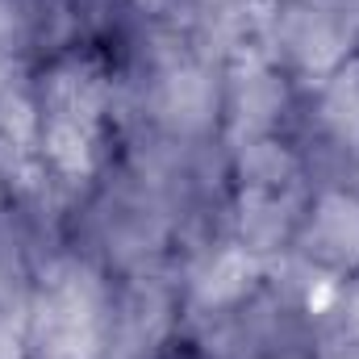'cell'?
<instances>
[{"label": "cell", "mask_w": 359, "mask_h": 359, "mask_svg": "<svg viewBox=\"0 0 359 359\" xmlns=\"http://www.w3.org/2000/svg\"><path fill=\"white\" fill-rule=\"evenodd\" d=\"M318 243L326 255L334 259H359V205H351L347 196H330L322 201V213H318Z\"/></svg>", "instance_id": "4"}, {"label": "cell", "mask_w": 359, "mask_h": 359, "mask_svg": "<svg viewBox=\"0 0 359 359\" xmlns=\"http://www.w3.org/2000/svg\"><path fill=\"white\" fill-rule=\"evenodd\" d=\"M100 84L88 67L72 63L55 72L46 88V155L63 176H88L96 155Z\"/></svg>", "instance_id": "1"}, {"label": "cell", "mask_w": 359, "mask_h": 359, "mask_svg": "<svg viewBox=\"0 0 359 359\" xmlns=\"http://www.w3.org/2000/svg\"><path fill=\"white\" fill-rule=\"evenodd\" d=\"M96 284L84 268L63 264L46 276L38 301V343L46 359H92L96 351Z\"/></svg>", "instance_id": "2"}, {"label": "cell", "mask_w": 359, "mask_h": 359, "mask_svg": "<svg viewBox=\"0 0 359 359\" xmlns=\"http://www.w3.org/2000/svg\"><path fill=\"white\" fill-rule=\"evenodd\" d=\"M355 322H359V297H355Z\"/></svg>", "instance_id": "7"}, {"label": "cell", "mask_w": 359, "mask_h": 359, "mask_svg": "<svg viewBox=\"0 0 359 359\" xmlns=\"http://www.w3.org/2000/svg\"><path fill=\"white\" fill-rule=\"evenodd\" d=\"M326 117L343 138H359V67L339 72V80L326 92Z\"/></svg>", "instance_id": "5"}, {"label": "cell", "mask_w": 359, "mask_h": 359, "mask_svg": "<svg viewBox=\"0 0 359 359\" xmlns=\"http://www.w3.org/2000/svg\"><path fill=\"white\" fill-rule=\"evenodd\" d=\"M251 276H255V259H251V255H243V251H230V255H222V259H217V268L209 271L205 292H209L213 301L238 297V292L251 284Z\"/></svg>", "instance_id": "6"}, {"label": "cell", "mask_w": 359, "mask_h": 359, "mask_svg": "<svg viewBox=\"0 0 359 359\" xmlns=\"http://www.w3.org/2000/svg\"><path fill=\"white\" fill-rule=\"evenodd\" d=\"M226 50L238 67H259L271 50V17L264 4H243L226 21Z\"/></svg>", "instance_id": "3"}]
</instances>
